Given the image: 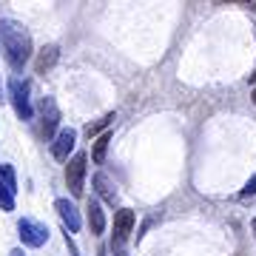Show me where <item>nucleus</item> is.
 Here are the masks:
<instances>
[{
  "label": "nucleus",
  "mask_w": 256,
  "mask_h": 256,
  "mask_svg": "<svg viewBox=\"0 0 256 256\" xmlns=\"http://www.w3.org/2000/svg\"><path fill=\"white\" fill-rule=\"evenodd\" d=\"M117 256H126V254H122V250H117Z\"/></svg>",
  "instance_id": "aec40b11"
},
{
  "label": "nucleus",
  "mask_w": 256,
  "mask_h": 256,
  "mask_svg": "<svg viewBox=\"0 0 256 256\" xmlns=\"http://www.w3.org/2000/svg\"><path fill=\"white\" fill-rule=\"evenodd\" d=\"M254 102H256V88H254Z\"/></svg>",
  "instance_id": "412c9836"
},
{
  "label": "nucleus",
  "mask_w": 256,
  "mask_h": 256,
  "mask_svg": "<svg viewBox=\"0 0 256 256\" xmlns=\"http://www.w3.org/2000/svg\"><path fill=\"white\" fill-rule=\"evenodd\" d=\"M94 188H97V194H100L108 205H114V202H117V188L111 185V180L106 174H94Z\"/></svg>",
  "instance_id": "9d476101"
},
{
  "label": "nucleus",
  "mask_w": 256,
  "mask_h": 256,
  "mask_svg": "<svg viewBox=\"0 0 256 256\" xmlns=\"http://www.w3.org/2000/svg\"><path fill=\"white\" fill-rule=\"evenodd\" d=\"M57 57H60V48L57 46H46L40 54H37V63H34V68H37V74H46L52 66L57 63Z\"/></svg>",
  "instance_id": "9b49d317"
},
{
  "label": "nucleus",
  "mask_w": 256,
  "mask_h": 256,
  "mask_svg": "<svg viewBox=\"0 0 256 256\" xmlns=\"http://www.w3.org/2000/svg\"><path fill=\"white\" fill-rule=\"evenodd\" d=\"M111 120H114V114H106V117H100L97 122H88V126H86V134H88V137L100 134V131H102L106 126H111Z\"/></svg>",
  "instance_id": "4468645a"
},
{
  "label": "nucleus",
  "mask_w": 256,
  "mask_h": 256,
  "mask_svg": "<svg viewBox=\"0 0 256 256\" xmlns=\"http://www.w3.org/2000/svg\"><path fill=\"white\" fill-rule=\"evenodd\" d=\"M57 122H60L57 102L52 100V97H43V102H40V126H43V134H46V137H52V134H54Z\"/></svg>",
  "instance_id": "0eeeda50"
},
{
  "label": "nucleus",
  "mask_w": 256,
  "mask_h": 256,
  "mask_svg": "<svg viewBox=\"0 0 256 256\" xmlns=\"http://www.w3.org/2000/svg\"><path fill=\"white\" fill-rule=\"evenodd\" d=\"M134 222H137L134 210H128V208L117 210V216H114V236H111V245L117 248V250L128 242V236H131V228H134Z\"/></svg>",
  "instance_id": "39448f33"
},
{
  "label": "nucleus",
  "mask_w": 256,
  "mask_h": 256,
  "mask_svg": "<svg viewBox=\"0 0 256 256\" xmlns=\"http://www.w3.org/2000/svg\"><path fill=\"white\" fill-rule=\"evenodd\" d=\"M54 208H57V214H60V220H63V225L68 230H80V225H82V220H80V214H77V208H74L68 200H57L54 202Z\"/></svg>",
  "instance_id": "6e6552de"
},
{
  "label": "nucleus",
  "mask_w": 256,
  "mask_h": 256,
  "mask_svg": "<svg viewBox=\"0 0 256 256\" xmlns=\"http://www.w3.org/2000/svg\"><path fill=\"white\" fill-rule=\"evenodd\" d=\"M108 142H111V134H100V137H97V142H94L92 160H94L97 165H100L102 160H106V148H108Z\"/></svg>",
  "instance_id": "f8f14e48"
},
{
  "label": "nucleus",
  "mask_w": 256,
  "mask_h": 256,
  "mask_svg": "<svg viewBox=\"0 0 256 256\" xmlns=\"http://www.w3.org/2000/svg\"><path fill=\"white\" fill-rule=\"evenodd\" d=\"M0 185H6L12 194L18 191V180H14V171H12V165H0Z\"/></svg>",
  "instance_id": "ddd939ff"
},
{
  "label": "nucleus",
  "mask_w": 256,
  "mask_h": 256,
  "mask_svg": "<svg viewBox=\"0 0 256 256\" xmlns=\"http://www.w3.org/2000/svg\"><path fill=\"white\" fill-rule=\"evenodd\" d=\"M88 228H92L94 236L106 230V216H102V208L97 200H88Z\"/></svg>",
  "instance_id": "1a4fd4ad"
},
{
  "label": "nucleus",
  "mask_w": 256,
  "mask_h": 256,
  "mask_svg": "<svg viewBox=\"0 0 256 256\" xmlns=\"http://www.w3.org/2000/svg\"><path fill=\"white\" fill-rule=\"evenodd\" d=\"M18 230H20V242L28 248H40L48 242V228L40 225V222H34V220H20Z\"/></svg>",
  "instance_id": "20e7f679"
},
{
  "label": "nucleus",
  "mask_w": 256,
  "mask_h": 256,
  "mask_svg": "<svg viewBox=\"0 0 256 256\" xmlns=\"http://www.w3.org/2000/svg\"><path fill=\"white\" fill-rule=\"evenodd\" d=\"M0 208L3 210H14V194H12L6 185H0Z\"/></svg>",
  "instance_id": "2eb2a0df"
},
{
  "label": "nucleus",
  "mask_w": 256,
  "mask_h": 256,
  "mask_svg": "<svg viewBox=\"0 0 256 256\" xmlns=\"http://www.w3.org/2000/svg\"><path fill=\"white\" fill-rule=\"evenodd\" d=\"M250 77H254V80H256V74H250Z\"/></svg>",
  "instance_id": "4be33fe9"
},
{
  "label": "nucleus",
  "mask_w": 256,
  "mask_h": 256,
  "mask_svg": "<svg viewBox=\"0 0 256 256\" xmlns=\"http://www.w3.org/2000/svg\"><path fill=\"white\" fill-rule=\"evenodd\" d=\"M0 46L12 68H23L32 57V34L18 20H0Z\"/></svg>",
  "instance_id": "f257e3e1"
},
{
  "label": "nucleus",
  "mask_w": 256,
  "mask_h": 256,
  "mask_svg": "<svg viewBox=\"0 0 256 256\" xmlns=\"http://www.w3.org/2000/svg\"><path fill=\"white\" fill-rule=\"evenodd\" d=\"M74 142H77V131H74V128H63V131L54 137V142H52V154H54V160L68 162V154L74 151Z\"/></svg>",
  "instance_id": "423d86ee"
},
{
  "label": "nucleus",
  "mask_w": 256,
  "mask_h": 256,
  "mask_svg": "<svg viewBox=\"0 0 256 256\" xmlns=\"http://www.w3.org/2000/svg\"><path fill=\"white\" fill-rule=\"evenodd\" d=\"M9 256H20V250H12V254Z\"/></svg>",
  "instance_id": "6ab92c4d"
},
{
  "label": "nucleus",
  "mask_w": 256,
  "mask_h": 256,
  "mask_svg": "<svg viewBox=\"0 0 256 256\" xmlns=\"http://www.w3.org/2000/svg\"><path fill=\"white\" fill-rule=\"evenodd\" d=\"M254 194H256V174L250 176V180H248V185L242 188V196H254Z\"/></svg>",
  "instance_id": "dca6fc26"
},
{
  "label": "nucleus",
  "mask_w": 256,
  "mask_h": 256,
  "mask_svg": "<svg viewBox=\"0 0 256 256\" xmlns=\"http://www.w3.org/2000/svg\"><path fill=\"white\" fill-rule=\"evenodd\" d=\"M9 97H12V106L18 111L20 120H32V100H28V82L26 80H14L9 82Z\"/></svg>",
  "instance_id": "7ed1b4c3"
},
{
  "label": "nucleus",
  "mask_w": 256,
  "mask_h": 256,
  "mask_svg": "<svg viewBox=\"0 0 256 256\" xmlns=\"http://www.w3.org/2000/svg\"><path fill=\"white\" fill-rule=\"evenodd\" d=\"M250 230H254V236H256V220H254V225H250Z\"/></svg>",
  "instance_id": "a211bd4d"
},
{
  "label": "nucleus",
  "mask_w": 256,
  "mask_h": 256,
  "mask_svg": "<svg viewBox=\"0 0 256 256\" xmlns=\"http://www.w3.org/2000/svg\"><path fill=\"white\" fill-rule=\"evenodd\" d=\"M66 245H68V256H77V248H74V242L68 236H66Z\"/></svg>",
  "instance_id": "f3484780"
},
{
  "label": "nucleus",
  "mask_w": 256,
  "mask_h": 256,
  "mask_svg": "<svg viewBox=\"0 0 256 256\" xmlns=\"http://www.w3.org/2000/svg\"><path fill=\"white\" fill-rule=\"evenodd\" d=\"M86 162H88V156L86 154H74L66 165V182H68V191L72 196H80L82 194V180H86Z\"/></svg>",
  "instance_id": "f03ea898"
}]
</instances>
